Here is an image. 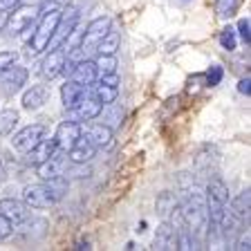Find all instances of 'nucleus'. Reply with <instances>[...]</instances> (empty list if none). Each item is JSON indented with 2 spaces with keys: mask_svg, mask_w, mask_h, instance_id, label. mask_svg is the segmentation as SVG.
<instances>
[{
  "mask_svg": "<svg viewBox=\"0 0 251 251\" xmlns=\"http://www.w3.org/2000/svg\"><path fill=\"white\" fill-rule=\"evenodd\" d=\"M58 18H61V9L41 11V21H38V25H36V31L31 34L29 47H27V56H36V54L45 52L47 47H50L54 29H56V25H58Z\"/></svg>",
  "mask_w": 251,
  "mask_h": 251,
  "instance_id": "1",
  "label": "nucleus"
},
{
  "mask_svg": "<svg viewBox=\"0 0 251 251\" xmlns=\"http://www.w3.org/2000/svg\"><path fill=\"white\" fill-rule=\"evenodd\" d=\"M204 198H206V215H209V225L213 226V229H218L220 218H222L225 209L229 206V191H226L225 182H222L220 177L211 179V184L206 186Z\"/></svg>",
  "mask_w": 251,
  "mask_h": 251,
  "instance_id": "2",
  "label": "nucleus"
},
{
  "mask_svg": "<svg viewBox=\"0 0 251 251\" xmlns=\"http://www.w3.org/2000/svg\"><path fill=\"white\" fill-rule=\"evenodd\" d=\"M23 202L27 206H31V209H50V206H54L58 202V198L52 191L50 182H45V184H31V186H27L23 191Z\"/></svg>",
  "mask_w": 251,
  "mask_h": 251,
  "instance_id": "3",
  "label": "nucleus"
},
{
  "mask_svg": "<svg viewBox=\"0 0 251 251\" xmlns=\"http://www.w3.org/2000/svg\"><path fill=\"white\" fill-rule=\"evenodd\" d=\"M11 11H14V14H9L5 21V27L9 34H21V31L27 29V27L34 23V18L41 14L38 5H25V2H21V7L16 5Z\"/></svg>",
  "mask_w": 251,
  "mask_h": 251,
  "instance_id": "4",
  "label": "nucleus"
},
{
  "mask_svg": "<svg viewBox=\"0 0 251 251\" xmlns=\"http://www.w3.org/2000/svg\"><path fill=\"white\" fill-rule=\"evenodd\" d=\"M110 25H112V23H110L108 16H99V18H94V21L83 29V36H81V43H78V50H81L83 54L90 52V50H94L97 43H99L101 38L105 36V31L110 29Z\"/></svg>",
  "mask_w": 251,
  "mask_h": 251,
  "instance_id": "5",
  "label": "nucleus"
},
{
  "mask_svg": "<svg viewBox=\"0 0 251 251\" xmlns=\"http://www.w3.org/2000/svg\"><path fill=\"white\" fill-rule=\"evenodd\" d=\"M101 108H103V105H101L99 101L94 99L92 94L85 92L83 97H81V99H78L76 103H74L72 108L68 110V115H70V119H72V121L81 124V121H92V119H97V117L101 115Z\"/></svg>",
  "mask_w": 251,
  "mask_h": 251,
  "instance_id": "6",
  "label": "nucleus"
},
{
  "mask_svg": "<svg viewBox=\"0 0 251 251\" xmlns=\"http://www.w3.org/2000/svg\"><path fill=\"white\" fill-rule=\"evenodd\" d=\"M47 128L43 124H31V126H25L23 130H18L14 135V139H11V144H14L16 151H21V152H27L31 151V148L36 146L38 141L45 137Z\"/></svg>",
  "mask_w": 251,
  "mask_h": 251,
  "instance_id": "7",
  "label": "nucleus"
},
{
  "mask_svg": "<svg viewBox=\"0 0 251 251\" xmlns=\"http://www.w3.org/2000/svg\"><path fill=\"white\" fill-rule=\"evenodd\" d=\"M119 78L117 74H110V76H99V83L92 85V97L99 101L101 105H108L112 101H117L119 97Z\"/></svg>",
  "mask_w": 251,
  "mask_h": 251,
  "instance_id": "8",
  "label": "nucleus"
},
{
  "mask_svg": "<svg viewBox=\"0 0 251 251\" xmlns=\"http://www.w3.org/2000/svg\"><path fill=\"white\" fill-rule=\"evenodd\" d=\"M65 61H68V52H65V47L63 45L52 47V52L47 54V56L43 58V63H41V74L52 81V78H56L58 74L63 72Z\"/></svg>",
  "mask_w": 251,
  "mask_h": 251,
  "instance_id": "9",
  "label": "nucleus"
},
{
  "mask_svg": "<svg viewBox=\"0 0 251 251\" xmlns=\"http://www.w3.org/2000/svg\"><path fill=\"white\" fill-rule=\"evenodd\" d=\"M0 213L5 215L14 226H18L29 220V206L25 202H21V200L5 198V200H0Z\"/></svg>",
  "mask_w": 251,
  "mask_h": 251,
  "instance_id": "10",
  "label": "nucleus"
},
{
  "mask_svg": "<svg viewBox=\"0 0 251 251\" xmlns=\"http://www.w3.org/2000/svg\"><path fill=\"white\" fill-rule=\"evenodd\" d=\"M81 124H76V121L68 119V121H63L61 126L56 128V135H54V139H56V146L58 151L63 152H68L70 148L74 146V141L78 139V135H81Z\"/></svg>",
  "mask_w": 251,
  "mask_h": 251,
  "instance_id": "11",
  "label": "nucleus"
},
{
  "mask_svg": "<svg viewBox=\"0 0 251 251\" xmlns=\"http://www.w3.org/2000/svg\"><path fill=\"white\" fill-rule=\"evenodd\" d=\"M56 151H58L56 139H54V137H43V139L38 141V144L31 148V151L25 152V155H27V164H31V166H38V164H43L45 159H50V157H52Z\"/></svg>",
  "mask_w": 251,
  "mask_h": 251,
  "instance_id": "12",
  "label": "nucleus"
},
{
  "mask_svg": "<svg viewBox=\"0 0 251 251\" xmlns=\"http://www.w3.org/2000/svg\"><path fill=\"white\" fill-rule=\"evenodd\" d=\"M72 81H76L78 85H92L94 81H97V68H94V61H88V58H83V61H76L72 63V68H70V74H68Z\"/></svg>",
  "mask_w": 251,
  "mask_h": 251,
  "instance_id": "13",
  "label": "nucleus"
},
{
  "mask_svg": "<svg viewBox=\"0 0 251 251\" xmlns=\"http://www.w3.org/2000/svg\"><path fill=\"white\" fill-rule=\"evenodd\" d=\"M65 166H68V159H65L63 155H58V151H56L50 159H45L43 164H38L36 171H38V177L41 179H54V177L65 175Z\"/></svg>",
  "mask_w": 251,
  "mask_h": 251,
  "instance_id": "14",
  "label": "nucleus"
},
{
  "mask_svg": "<svg viewBox=\"0 0 251 251\" xmlns=\"http://www.w3.org/2000/svg\"><path fill=\"white\" fill-rule=\"evenodd\" d=\"M27 68H21V65H9V68L5 70V72L0 74V81H2V85H5V92H18V90L25 85L27 81Z\"/></svg>",
  "mask_w": 251,
  "mask_h": 251,
  "instance_id": "15",
  "label": "nucleus"
},
{
  "mask_svg": "<svg viewBox=\"0 0 251 251\" xmlns=\"http://www.w3.org/2000/svg\"><path fill=\"white\" fill-rule=\"evenodd\" d=\"M152 247L159 251H171L177 249V235H175V225L171 222H162L155 231V240H152Z\"/></svg>",
  "mask_w": 251,
  "mask_h": 251,
  "instance_id": "16",
  "label": "nucleus"
},
{
  "mask_svg": "<svg viewBox=\"0 0 251 251\" xmlns=\"http://www.w3.org/2000/svg\"><path fill=\"white\" fill-rule=\"evenodd\" d=\"M94 152H97V148L90 144V139L83 135V130H81L78 139L74 141V146L70 148L65 155H70V159H72L74 164H85V162H90V159L94 157Z\"/></svg>",
  "mask_w": 251,
  "mask_h": 251,
  "instance_id": "17",
  "label": "nucleus"
},
{
  "mask_svg": "<svg viewBox=\"0 0 251 251\" xmlns=\"http://www.w3.org/2000/svg\"><path fill=\"white\" fill-rule=\"evenodd\" d=\"M83 135L88 137L90 144H92L97 151H101V148H108L110 144H112V128H108L105 124L90 126L88 130H83Z\"/></svg>",
  "mask_w": 251,
  "mask_h": 251,
  "instance_id": "18",
  "label": "nucleus"
},
{
  "mask_svg": "<svg viewBox=\"0 0 251 251\" xmlns=\"http://www.w3.org/2000/svg\"><path fill=\"white\" fill-rule=\"evenodd\" d=\"M47 99V88L45 85H31L25 94H23V108L25 110H38Z\"/></svg>",
  "mask_w": 251,
  "mask_h": 251,
  "instance_id": "19",
  "label": "nucleus"
},
{
  "mask_svg": "<svg viewBox=\"0 0 251 251\" xmlns=\"http://www.w3.org/2000/svg\"><path fill=\"white\" fill-rule=\"evenodd\" d=\"M85 92H88V90H85V85H78L76 81H72V78H70L68 83L61 88V97H63V105H65V110L72 108V105L76 103V101L81 99Z\"/></svg>",
  "mask_w": 251,
  "mask_h": 251,
  "instance_id": "20",
  "label": "nucleus"
},
{
  "mask_svg": "<svg viewBox=\"0 0 251 251\" xmlns=\"http://www.w3.org/2000/svg\"><path fill=\"white\" fill-rule=\"evenodd\" d=\"M94 68H97V78L99 76H110V74H117V56L115 54H99V58L94 61Z\"/></svg>",
  "mask_w": 251,
  "mask_h": 251,
  "instance_id": "21",
  "label": "nucleus"
},
{
  "mask_svg": "<svg viewBox=\"0 0 251 251\" xmlns=\"http://www.w3.org/2000/svg\"><path fill=\"white\" fill-rule=\"evenodd\" d=\"M249 206H251V195H249V191H242V193L231 202L229 209L240 220H249Z\"/></svg>",
  "mask_w": 251,
  "mask_h": 251,
  "instance_id": "22",
  "label": "nucleus"
},
{
  "mask_svg": "<svg viewBox=\"0 0 251 251\" xmlns=\"http://www.w3.org/2000/svg\"><path fill=\"white\" fill-rule=\"evenodd\" d=\"M177 209H179V206H177V198H175L173 193H168V191L157 198V213L162 215V218H168V215H173Z\"/></svg>",
  "mask_w": 251,
  "mask_h": 251,
  "instance_id": "23",
  "label": "nucleus"
},
{
  "mask_svg": "<svg viewBox=\"0 0 251 251\" xmlns=\"http://www.w3.org/2000/svg\"><path fill=\"white\" fill-rule=\"evenodd\" d=\"M117 47H119V34H117V31H112V29H108V31H105V36L97 43V47H94V50H97L99 54H115Z\"/></svg>",
  "mask_w": 251,
  "mask_h": 251,
  "instance_id": "24",
  "label": "nucleus"
},
{
  "mask_svg": "<svg viewBox=\"0 0 251 251\" xmlns=\"http://www.w3.org/2000/svg\"><path fill=\"white\" fill-rule=\"evenodd\" d=\"M16 124H18V112L16 110H2L0 112V137L11 135Z\"/></svg>",
  "mask_w": 251,
  "mask_h": 251,
  "instance_id": "25",
  "label": "nucleus"
},
{
  "mask_svg": "<svg viewBox=\"0 0 251 251\" xmlns=\"http://www.w3.org/2000/svg\"><path fill=\"white\" fill-rule=\"evenodd\" d=\"M242 0H215V11H218L220 18H231V16L238 14Z\"/></svg>",
  "mask_w": 251,
  "mask_h": 251,
  "instance_id": "26",
  "label": "nucleus"
},
{
  "mask_svg": "<svg viewBox=\"0 0 251 251\" xmlns=\"http://www.w3.org/2000/svg\"><path fill=\"white\" fill-rule=\"evenodd\" d=\"M220 45L225 47L226 52H233L235 50V29L233 27H225L220 31Z\"/></svg>",
  "mask_w": 251,
  "mask_h": 251,
  "instance_id": "27",
  "label": "nucleus"
},
{
  "mask_svg": "<svg viewBox=\"0 0 251 251\" xmlns=\"http://www.w3.org/2000/svg\"><path fill=\"white\" fill-rule=\"evenodd\" d=\"M222 68H220V65H213V68L209 70V72L204 74V78H206V85H211V88H213V85H218L220 81H222Z\"/></svg>",
  "mask_w": 251,
  "mask_h": 251,
  "instance_id": "28",
  "label": "nucleus"
},
{
  "mask_svg": "<svg viewBox=\"0 0 251 251\" xmlns=\"http://www.w3.org/2000/svg\"><path fill=\"white\" fill-rule=\"evenodd\" d=\"M70 0H41L38 2V11H45V9H63L68 7Z\"/></svg>",
  "mask_w": 251,
  "mask_h": 251,
  "instance_id": "29",
  "label": "nucleus"
},
{
  "mask_svg": "<svg viewBox=\"0 0 251 251\" xmlns=\"http://www.w3.org/2000/svg\"><path fill=\"white\" fill-rule=\"evenodd\" d=\"M251 23H249V18H242L240 23H238V34H240V38L242 41L247 43V45H249L251 43Z\"/></svg>",
  "mask_w": 251,
  "mask_h": 251,
  "instance_id": "30",
  "label": "nucleus"
},
{
  "mask_svg": "<svg viewBox=\"0 0 251 251\" xmlns=\"http://www.w3.org/2000/svg\"><path fill=\"white\" fill-rule=\"evenodd\" d=\"M16 63V52H0V74Z\"/></svg>",
  "mask_w": 251,
  "mask_h": 251,
  "instance_id": "31",
  "label": "nucleus"
},
{
  "mask_svg": "<svg viewBox=\"0 0 251 251\" xmlns=\"http://www.w3.org/2000/svg\"><path fill=\"white\" fill-rule=\"evenodd\" d=\"M11 231H14V225H11V222L5 218V215L0 213V240H5V238H9Z\"/></svg>",
  "mask_w": 251,
  "mask_h": 251,
  "instance_id": "32",
  "label": "nucleus"
},
{
  "mask_svg": "<svg viewBox=\"0 0 251 251\" xmlns=\"http://www.w3.org/2000/svg\"><path fill=\"white\" fill-rule=\"evenodd\" d=\"M16 5H21V0H0V11H11Z\"/></svg>",
  "mask_w": 251,
  "mask_h": 251,
  "instance_id": "33",
  "label": "nucleus"
},
{
  "mask_svg": "<svg viewBox=\"0 0 251 251\" xmlns=\"http://www.w3.org/2000/svg\"><path fill=\"white\" fill-rule=\"evenodd\" d=\"M249 245H251V240H249V233H245V235H242V238H240V240H238V242H235V247H233V249H249Z\"/></svg>",
  "mask_w": 251,
  "mask_h": 251,
  "instance_id": "34",
  "label": "nucleus"
},
{
  "mask_svg": "<svg viewBox=\"0 0 251 251\" xmlns=\"http://www.w3.org/2000/svg\"><path fill=\"white\" fill-rule=\"evenodd\" d=\"M238 90H240L242 94H247V97H249V92H251V81H249V76L242 78L240 83H238Z\"/></svg>",
  "mask_w": 251,
  "mask_h": 251,
  "instance_id": "35",
  "label": "nucleus"
},
{
  "mask_svg": "<svg viewBox=\"0 0 251 251\" xmlns=\"http://www.w3.org/2000/svg\"><path fill=\"white\" fill-rule=\"evenodd\" d=\"M5 21H7V11H0V29L5 27Z\"/></svg>",
  "mask_w": 251,
  "mask_h": 251,
  "instance_id": "36",
  "label": "nucleus"
},
{
  "mask_svg": "<svg viewBox=\"0 0 251 251\" xmlns=\"http://www.w3.org/2000/svg\"><path fill=\"white\" fill-rule=\"evenodd\" d=\"M5 179V168H2V164H0V182Z\"/></svg>",
  "mask_w": 251,
  "mask_h": 251,
  "instance_id": "37",
  "label": "nucleus"
},
{
  "mask_svg": "<svg viewBox=\"0 0 251 251\" xmlns=\"http://www.w3.org/2000/svg\"><path fill=\"white\" fill-rule=\"evenodd\" d=\"M21 2H25V5H34V2H38V0H21Z\"/></svg>",
  "mask_w": 251,
  "mask_h": 251,
  "instance_id": "38",
  "label": "nucleus"
}]
</instances>
